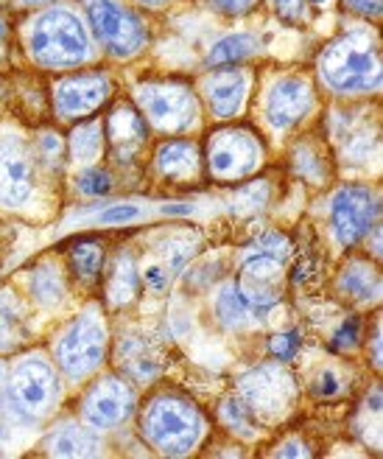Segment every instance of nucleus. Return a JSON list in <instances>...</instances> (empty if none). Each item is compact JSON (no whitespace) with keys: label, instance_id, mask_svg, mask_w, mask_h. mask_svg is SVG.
I'll return each mask as SVG.
<instances>
[{"label":"nucleus","instance_id":"f257e3e1","mask_svg":"<svg viewBox=\"0 0 383 459\" xmlns=\"http://www.w3.org/2000/svg\"><path fill=\"white\" fill-rule=\"evenodd\" d=\"M317 74L328 93L333 96H370L380 90V42L370 29H350L328 42Z\"/></svg>","mask_w":383,"mask_h":459},{"label":"nucleus","instance_id":"f03ea898","mask_svg":"<svg viewBox=\"0 0 383 459\" xmlns=\"http://www.w3.org/2000/svg\"><path fill=\"white\" fill-rule=\"evenodd\" d=\"M140 434L143 440L163 456H188L205 443L210 423L179 389H160L140 406Z\"/></svg>","mask_w":383,"mask_h":459},{"label":"nucleus","instance_id":"7ed1b4c3","mask_svg":"<svg viewBox=\"0 0 383 459\" xmlns=\"http://www.w3.org/2000/svg\"><path fill=\"white\" fill-rule=\"evenodd\" d=\"M26 45L29 56L48 71H73L93 56V42L84 22L64 6L48 9L31 20Z\"/></svg>","mask_w":383,"mask_h":459},{"label":"nucleus","instance_id":"20e7f679","mask_svg":"<svg viewBox=\"0 0 383 459\" xmlns=\"http://www.w3.org/2000/svg\"><path fill=\"white\" fill-rule=\"evenodd\" d=\"M134 104H138L146 124L163 134H185L199 126L201 104L191 84L176 79L140 82L134 87Z\"/></svg>","mask_w":383,"mask_h":459},{"label":"nucleus","instance_id":"39448f33","mask_svg":"<svg viewBox=\"0 0 383 459\" xmlns=\"http://www.w3.org/2000/svg\"><path fill=\"white\" fill-rule=\"evenodd\" d=\"M109 353V331L101 308H87L67 325L54 348L59 370L71 381H84L98 373Z\"/></svg>","mask_w":383,"mask_h":459},{"label":"nucleus","instance_id":"423d86ee","mask_svg":"<svg viewBox=\"0 0 383 459\" xmlns=\"http://www.w3.org/2000/svg\"><path fill=\"white\" fill-rule=\"evenodd\" d=\"M201 160L216 182H243L263 169L266 143L250 126H221L208 134Z\"/></svg>","mask_w":383,"mask_h":459},{"label":"nucleus","instance_id":"0eeeda50","mask_svg":"<svg viewBox=\"0 0 383 459\" xmlns=\"http://www.w3.org/2000/svg\"><path fill=\"white\" fill-rule=\"evenodd\" d=\"M84 9L89 26L112 59H134L149 45L143 20L123 0H84Z\"/></svg>","mask_w":383,"mask_h":459},{"label":"nucleus","instance_id":"6e6552de","mask_svg":"<svg viewBox=\"0 0 383 459\" xmlns=\"http://www.w3.org/2000/svg\"><path fill=\"white\" fill-rule=\"evenodd\" d=\"M59 378L45 359H22L9 378V398L22 420L48 418L59 403Z\"/></svg>","mask_w":383,"mask_h":459},{"label":"nucleus","instance_id":"1a4fd4ad","mask_svg":"<svg viewBox=\"0 0 383 459\" xmlns=\"http://www.w3.org/2000/svg\"><path fill=\"white\" fill-rule=\"evenodd\" d=\"M263 118L275 132L297 129L317 109L313 84L300 74H280L263 90Z\"/></svg>","mask_w":383,"mask_h":459},{"label":"nucleus","instance_id":"9d476101","mask_svg":"<svg viewBox=\"0 0 383 459\" xmlns=\"http://www.w3.org/2000/svg\"><path fill=\"white\" fill-rule=\"evenodd\" d=\"M330 227L345 249L362 244L380 227V196L364 186H345L330 202Z\"/></svg>","mask_w":383,"mask_h":459},{"label":"nucleus","instance_id":"9b49d317","mask_svg":"<svg viewBox=\"0 0 383 459\" xmlns=\"http://www.w3.org/2000/svg\"><path fill=\"white\" fill-rule=\"evenodd\" d=\"M241 398L255 411L258 420H275L294 406L297 384L285 367L263 364L241 378Z\"/></svg>","mask_w":383,"mask_h":459},{"label":"nucleus","instance_id":"f8f14e48","mask_svg":"<svg viewBox=\"0 0 383 459\" xmlns=\"http://www.w3.org/2000/svg\"><path fill=\"white\" fill-rule=\"evenodd\" d=\"M138 406V395L126 378L121 376H101L89 384L81 398V418L89 429L109 431L123 426Z\"/></svg>","mask_w":383,"mask_h":459},{"label":"nucleus","instance_id":"ddd939ff","mask_svg":"<svg viewBox=\"0 0 383 459\" xmlns=\"http://www.w3.org/2000/svg\"><path fill=\"white\" fill-rule=\"evenodd\" d=\"M115 84L104 71L71 74L54 84V109L62 121H87L112 99Z\"/></svg>","mask_w":383,"mask_h":459},{"label":"nucleus","instance_id":"4468645a","mask_svg":"<svg viewBox=\"0 0 383 459\" xmlns=\"http://www.w3.org/2000/svg\"><path fill=\"white\" fill-rule=\"evenodd\" d=\"M31 149L20 134L0 137V204L22 208L37 186V166Z\"/></svg>","mask_w":383,"mask_h":459},{"label":"nucleus","instance_id":"2eb2a0df","mask_svg":"<svg viewBox=\"0 0 383 459\" xmlns=\"http://www.w3.org/2000/svg\"><path fill=\"white\" fill-rule=\"evenodd\" d=\"M252 74L243 67H210V74L201 82V96H205L208 109L218 121H233L243 112L246 99H250Z\"/></svg>","mask_w":383,"mask_h":459},{"label":"nucleus","instance_id":"dca6fc26","mask_svg":"<svg viewBox=\"0 0 383 459\" xmlns=\"http://www.w3.org/2000/svg\"><path fill=\"white\" fill-rule=\"evenodd\" d=\"M104 134L109 141V149L118 163H129L140 154V149L149 141V124L138 107L118 104L112 115L104 121Z\"/></svg>","mask_w":383,"mask_h":459},{"label":"nucleus","instance_id":"f3484780","mask_svg":"<svg viewBox=\"0 0 383 459\" xmlns=\"http://www.w3.org/2000/svg\"><path fill=\"white\" fill-rule=\"evenodd\" d=\"M201 152L188 137H171L163 141L154 152V166L163 179L174 182V186H196L201 179Z\"/></svg>","mask_w":383,"mask_h":459},{"label":"nucleus","instance_id":"a211bd4d","mask_svg":"<svg viewBox=\"0 0 383 459\" xmlns=\"http://www.w3.org/2000/svg\"><path fill=\"white\" fill-rule=\"evenodd\" d=\"M336 289H339V294H345L347 300H353L358 306H370V303H375L378 297H380V272L370 261L353 258L339 272Z\"/></svg>","mask_w":383,"mask_h":459},{"label":"nucleus","instance_id":"6ab92c4d","mask_svg":"<svg viewBox=\"0 0 383 459\" xmlns=\"http://www.w3.org/2000/svg\"><path fill=\"white\" fill-rule=\"evenodd\" d=\"M121 364H123V373L132 381H140V384H151L157 376L163 373V361L157 356L154 344L146 336H132L126 342H121L118 348Z\"/></svg>","mask_w":383,"mask_h":459},{"label":"nucleus","instance_id":"aec40b11","mask_svg":"<svg viewBox=\"0 0 383 459\" xmlns=\"http://www.w3.org/2000/svg\"><path fill=\"white\" fill-rule=\"evenodd\" d=\"M138 294H140L138 264H134L129 252H121L106 272V300L112 308H126L129 303L138 300Z\"/></svg>","mask_w":383,"mask_h":459},{"label":"nucleus","instance_id":"412c9836","mask_svg":"<svg viewBox=\"0 0 383 459\" xmlns=\"http://www.w3.org/2000/svg\"><path fill=\"white\" fill-rule=\"evenodd\" d=\"M45 451L51 456H98L101 443L79 423H64L62 429L51 431L45 440Z\"/></svg>","mask_w":383,"mask_h":459},{"label":"nucleus","instance_id":"4be33fe9","mask_svg":"<svg viewBox=\"0 0 383 459\" xmlns=\"http://www.w3.org/2000/svg\"><path fill=\"white\" fill-rule=\"evenodd\" d=\"M104 143H106V134H104V121L98 118H87L84 124H79L67 141V152H71V160L76 166H96L101 154H104Z\"/></svg>","mask_w":383,"mask_h":459},{"label":"nucleus","instance_id":"5701e85b","mask_svg":"<svg viewBox=\"0 0 383 459\" xmlns=\"http://www.w3.org/2000/svg\"><path fill=\"white\" fill-rule=\"evenodd\" d=\"M67 261H71V269L81 283L96 286L104 274V244L96 238L76 241L67 249Z\"/></svg>","mask_w":383,"mask_h":459},{"label":"nucleus","instance_id":"b1692460","mask_svg":"<svg viewBox=\"0 0 383 459\" xmlns=\"http://www.w3.org/2000/svg\"><path fill=\"white\" fill-rule=\"evenodd\" d=\"M218 418L224 423V429L233 431L235 437L241 440H258L260 437V420L255 418V411L243 403L241 395H230V398H224L221 401V409H218Z\"/></svg>","mask_w":383,"mask_h":459},{"label":"nucleus","instance_id":"393cba45","mask_svg":"<svg viewBox=\"0 0 383 459\" xmlns=\"http://www.w3.org/2000/svg\"><path fill=\"white\" fill-rule=\"evenodd\" d=\"M258 37L255 34H230L218 39L210 54H208V65L210 67H233V65H241L250 56L258 54Z\"/></svg>","mask_w":383,"mask_h":459},{"label":"nucleus","instance_id":"a878e982","mask_svg":"<svg viewBox=\"0 0 383 459\" xmlns=\"http://www.w3.org/2000/svg\"><path fill=\"white\" fill-rule=\"evenodd\" d=\"M216 314H218V323L224 328H230V331H241V328H246L255 319V311H252L250 303H246V297L238 289V283L227 286V289L218 294Z\"/></svg>","mask_w":383,"mask_h":459},{"label":"nucleus","instance_id":"bb28decb","mask_svg":"<svg viewBox=\"0 0 383 459\" xmlns=\"http://www.w3.org/2000/svg\"><path fill=\"white\" fill-rule=\"evenodd\" d=\"M64 278H62V272L59 266L54 264H39L31 274V297L45 306V308H51V306H59L64 300Z\"/></svg>","mask_w":383,"mask_h":459},{"label":"nucleus","instance_id":"cd10ccee","mask_svg":"<svg viewBox=\"0 0 383 459\" xmlns=\"http://www.w3.org/2000/svg\"><path fill=\"white\" fill-rule=\"evenodd\" d=\"M26 342V323H22V314L0 297V351L9 353L17 351L20 344Z\"/></svg>","mask_w":383,"mask_h":459},{"label":"nucleus","instance_id":"c85d7f7f","mask_svg":"<svg viewBox=\"0 0 383 459\" xmlns=\"http://www.w3.org/2000/svg\"><path fill=\"white\" fill-rule=\"evenodd\" d=\"M294 166H297V174L302 179L313 182V186H322V182H328V177H330L325 157L311 146H300L294 152Z\"/></svg>","mask_w":383,"mask_h":459},{"label":"nucleus","instance_id":"c756f323","mask_svg":"<svg viewBox=\"0 0 383 459\" xmlns=\"http://www.w3.org/2000/svg\"><path fill=\"white\" fill-rule=\"evenodd\" d=\"M143 219V208L132 202H118V204H106V208L96 216V224L101 227H115V224H134Z\"/></svg>","mask_w":383,"mask_h":459},{"label":"nucleus","instance_id":"7c9ffc66","mask_svg":"<svg viewBox=\"0 0 383 459\" xmlns=\"http://www.w3.org/2000/svg\"><path fill=\"white\" fill-rule=\"evenodd\" d=\"M266 202H268V188L266 186H250L233 199V213L255 216L266 208Z\"/></svg>","mask_w":383,"mask_h":459},{"label":"nucleus","instance_id":"2f4dec72","mask_svg":"<svg viewBox=\"0 0 383 459\" xmlns=\"http://www.w3.org/2000/svg\"><path fill=\"white\" fill-rule=\"evenodd\" d=\"M79 191H81L84 196H93V199L106 196V194L112 191V177H109V171L96 169V166L84 169V174L79 177Z\"/></svg>","mask_w":383,"mask_h":459},{"label":"nucleus","instance_id":"473e14b6","mask_svg":"<svg viewBox=\"0 0 383 459\" xmlns=\"http://www.w3.org/2000/svg\"><path fill=\"white\" fill-rule=\"evenodd\" d=\"M302 348V336L300 331H285V333H275L272 342H268V353L277 361H291Z\"/></svg>","mask_w":383,"mask_h":459},{"label":"nucleus","instance_id":"72a5a7b5","mask_svg":"<svg viewBox=\"0 0 383 459\" xmlns=\"http://www.w3.org/2000/svg\"><path fill=\"white\" fill-rule=\"evenodd\" d=\"M358 344H362V319L358 316H350V319H345L342 323V328L336 331V336H333V348L336 351H342V353H350V351H355Z\"/></svg>","mask_w":383,"mask_h":459},{"label":"nucleus","instance_id":"f704fd0d","mask_svg":"<svg viewBox=\"0 0 383 459\" xmlns=\"http://www.w3.org/2000/svg\"><path fill=\"white\" fill-rule=\"evenodd\" d=\"M272 6L288 26H305L308 22V0H272Z\"/></svg>","mask_w":383,"mask_h":459},{"label":"nucleus","instance_id":"c9c22d12","mask_svg":"<svg viewBox=\"0 0 383 459\" xmlns=\"http://www.w3.org/2000/svg\"><path fill=\"white\" fill-rule=\"evenodd\" d=\"M288 238L283 236V233H263L255 244H252V249H260V252H268V255H277V258H288Z\"/></svg>","mask_w":383,"mask_h":459},{"label":"nucleus","instance_id":"e433bc0d","mask_svg":"<svg viewBox=\"0 0 383 459\" xmlns=\"http://www.w3.org/2000/svg\"><path fill=\"white\" fill-rule=\"evenodd\" d=\"M342 376L336 370H325L317 381H313V393H317V398H336L342 393Z\"/></svg>","mask_w":383,"mask_h":459},{"label":"nucleus","instance_id":"4c0bfd02","mask_svg":"<svg viewBox=\"0 0 383 459\" xmlns=\"http://www.w3.org/2000/svg\"><path fill=\"white\" fill-rule=\"evenodd\" d=\"M258 4H260V0H210V6L218 9L221 14H227V17H243V14H250Z\"/></svg>","mask_w":383,"mask_h":459},{"label":"nucleus","instance_id":"58836bf2","mask_svg":"<svg viewBox=\"0 0 383 459\" xmlns=\"http://www.w3.org/2000/svg\"><path fill=\"white\" fill-rule=\"evenodd\" d=\"M39 154H42V160H48V163H59L62 141L56 137V132H42V137H39Z\"/></svg>","mask_w":383,"mask_h":459},{"label":"nucleus","instance_id":"ea45409f","mask_svg":"<svg viewBox=\"0 0 383 459\" xmlns=\"http://www.w3.org/2000/svg\"><path fill=\"white\" fill-rule=\"evenodd\" d=\"M345 6L364 20H380V0H345Z\"/></svg>","mask_w":383,"mask_h":459},{"label":"nucleus","instance_id":"a19ab883","mask_svg":"<svg viewBox=\"0 0 383 459\" xmlns=\"http://www.w3.org/2000/svg\"><path fill=\"white\" fill-rule=\"evenodd\" d=\"M275 454H280V456H311V451H308L302 443H297V440H285V443H280Z\"/></svg>","mask_w":383,"mask_h":459},{"label":"nucleus","instance_id":"79ce46f5","mask_svg":"<svg viewBox=\"0 0 383 459\" xmlns=\"http://www.w3.org/2000/svg\"><path fill=\"white\" fill-rule=\"evenodd\" d=\"M6 48H9V22L0 17V59H4Z\"/></svg>","mask_w":383,"mask_h":459},{"label":"nucleus","instance_id":"37998d69","mask_svg":"<svg viewBox=\"0 0 383 459\" xmlns=\"http://www.w3.org/2000/svg\"><path fill=\"white\" fill-rule=\"evenodd\" d=\"M134 4H140V6H146V9H163V6L171 4V0H134Z\"/></svg>","mask_w":383,"mask_h":459},{"label":"nucleus","instance_id":"c03bdc74","mask_svg":"<svg viewBox=\"0 0 383 459\" xmlns=\"http://www.w3.org/2000/svg\"><path fill=\"white\" fill-rule=\"evenodd\" d=\"M20 4H26V6H42V4H51V0H20Z\"/></svg>","mask_w":383,"mask_h":459},{"label":"nucleus","instance_id":"a18cd8bd","mask_svg":"<svg viewBox=\"0 0 383 459\" xmlns=\"http://www.w3.org/2000/svg\"><path fill=\"white\" fill-rule=\"evenodd\" d=\"M308 4H328V0H308Z\"/></svg>","mask_w":383,"mask_h":459}]
</instances>
